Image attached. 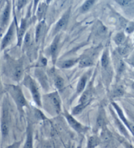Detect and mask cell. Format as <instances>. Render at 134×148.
<instances>
[{
	"label": "cell",
	"instance_id": "6da1fadb",
	"mask_svg": "<svg viewBox=\"0 0 134 148\" xmlns=\"http://www.w3.org/2000/svg\"><path fill=\"white\" fill-rule=\"evenodd\" d=\"M12 95H13V97L16 102L18 108H22L26 106V101L24 97L21 89L19 87H14L13 88V89H12Z\"/></svg>",
	"mask_w": 134,
	"mask_h": 148
},
{
	"label": "cell",
	"instance_id": "7a4b0ae2",
	"mask_svg": "<svg viewBox=\"0 0 134 148\" xmlns=\"http://www.w3.org/2000/svg\"><path fill=\"white\" fill-rule=\"evenodd\" d=\"M26 82L28 83V86L32 94V97H33L34 101L36 102L37 104L39 106H41L40 95H39V90L38 89V87H37L36 83H35V82L32 79H31L29 77L26 79Z\"/></svg>",
	"mask_w": 134,
	"mask_h": 148
},
{
	"label": "cell",
	"instance_id": "3957f363",
	"mask_svg": "<svg viewBox=\"0 0 134 148\" xmlns=\"http://www.w3.org/2000/svg\"><path fill=\"white\" fill-rule=\"evenodd\" d=\"M65 117L66 119L68 120L69 124L70 125L71 127L73 128V129L76 130L77 132H84L86 131L87 130V128L84 127V126L82 125L80 123H79L77 121H76L74 118L72 117L71 115L68 114V113H65Z\"/></svg>",
	"mask_w": 134,
	"mask_h": 148
},
{
	"label": "cell",
	"instance_id": "277c9868",
	"mask_svg": "<svg viewBox=\"0 0 134 148\" xmlns=\"http://www.w3.org/2000/svg\"><path fill=\"white\" fill-rule=\"evenodd\" d=\"M49 98H50V100L53 104V107L55 110L56 113H59L60 112L61 110V106H60V99H59V97L57 92H54L51 94L49 95Z\"/></svg>",
	"mask_w": 134,
	"mask_h": 148
},
{
	"label": "cell",
	"instance_id": "5b68a950",
	"mask_svg": "<svg viewBox=\"0 0 134 148\" xmlns=\"http://www.w3.org/2000/svg\"><path fill=\"white\" fill-rule=\"evenodd\" d=\"M13 32H14V24L13 23L11 24V27H10L8 32H7L6 35L3 39L1 42V49H3L9 43V42L11 41L12 38L13 36Z\"/></svg>",
	"mask_w": 134,
	"mask_h": 148
},
{
	"label": "cell",
	"instance_id": "8992f818",
	"mask_svg": "<svg viewBox=\"0 0 134 148\" xmlns=\"http://www.w3.org/2000/svg\"><path fill=\"white\" fill-rule=\"evenodd\" d=\"M69 18V11L67 12L66 13L64 14V15L62 17V18L59 19V21L57 23L56 27H55V32H57L60 30L61 29H62L64 26H65L67 23H68V21Z\"/></svg>",
	"mask_w": 134,
	"mask_h": 148
},
{
	"label": "cell",
	"instance_id": "52a82bcc",
	"mask_svg": "<svg viewBox=\"0 0 134 148\" xmlns=\"http://www.w3.org/2000/svg\"><path fill=\"white\" fill-rule=\"evenodd\" d=\"M26 28V20L23 19L22 21L21 27H20V28L18 30V45H21L22 39L23 38L24 33H25Z\"/></svg>",
	"mask_w": 134,
	"mask_h": 148
},
{
	"label": "cell",
	"instance_id": "ba28073f",
	"mask_svg": "<svg viewBox=\"0 0 134 148\" xmlns=\"http://www.w3.org/2000/svg\"><path fill=\"white\" fill-rule=\"evenodd\" d=\"M58 40H59V38H58V37H56V38L54 39L53 43H52V45L51 46V53L52 55V58H53L54 61L55 60V59H56L57 51H58Z\"/></svg>",
	"mask_w": 134,
	"mask_h": 148
},
{
	"label": "cell",
	"instance_id": "9c48e42d",
	"mask_svg": "<svg viewBox=\"0 0 134 148\" xmlns=\"http://www.w3.org/2000/svg\"><path fill=\"white\" fill-rule=\"evenodd\" d=\"M9 14H10V5L9 4H8L5 7V9L3 14H2L1 28H3V27L7 24L9 18Z\"/></svg>",
	"mask_w": 134,
	"mask_h": 148
},
{
	"label": "cell",
	"instance_id": "30bf717a",
	"mask_svg": "<svg viewBox=\"0 0 134 148\" xmlns=\"http://www.w3.org/2000/svg\"><path fill=\"white\" fill-rule=\"evenodd\" d=\"M90 100H91V93L90 91L86 90L83 94V95H82L79 102H80V103H82V104L87 106L88 103L90 102Z\"/></svg>",
	"mask_w": 134,
	"mask_h": 148
},
{
	"label": "cell",
	"instance_id": "8fae6325",
	"mask_svg": "<svg viewBox=\"0 0 134 148\" xmlns=\"http://www.w3.org/2000/svg\"><path fill=\"white\" fill-rule=\"evenodd\" d=\"M1 134L3 136H6L9 132V125L5 117H3V119L1 120Z\"/></svg>",
	"mask_w": 134,
	"mask_h": 148
},
{
	"label": "cell",
	"instance_id": "7c38bea8",
	"mask_svg": "<svg viewBox=\"0 0 134 148\" xmlns=\"http://www.w3.org/2000/svg\"><path fill=\"white\" fill-rule=\"evenodd\" d=\"M100 144V140L96 136H91L88 140V148H95L97 145Z\"/></svg>",
	"mask_w": 134,
	"mask_h": 148
},
{
	"label": "cell",
	"instance_id": "4fadbf2b",
	"mask_svg": "<svg viewBox=\"0 0 134 148\" xmlns=\"http://www.w3.org/2000/svg\"><path fill=\"white\" fill-rule=\"evenodd\" d=\"M93 64V61L91 60V58L88 57H85L82 58L79 62V66L81 68H85L88 67V66H91Z\"/></svg>",
	"mask_w": 134,
	"mask_h": 148
},
{
	"label": "cell",
	"instance_id": "5bb4252c",
	"mask_svg": "<svg viewBox=\"0 0 134 148\" xmlns=\"http://www.w3.org/2000/svg\"><path fill=\"white\" fill-rule=\"evenodd\" d=\"M86 81H87V78H86V76H83V77H81V79L79 80L77 85V91L78 93L81 92L82 91L84 90V88L86 86Z\"/></svg>",
	"mask_w": 134,
	"mask_h": 148
},
{
	"label": "cell",
	"instance_id": "9a60e30c",
	"mask_svg": "<svg viewBox=\"0 0 134 148\" xmlns=\"http://www.w3.org/2000/svg\"><path fill=\"white\" fill-rule=\"evenodd\" d=\"M22 72H23V69H22V66L19 65L16 66L13 71V76L15 80L18 81L21 79L22 75Z\"/></svg>",
	"mask_w": 134,
	"mask_h": 148
},
{
	"label": "cell",
	"instance_id": "2e32d148",
	"mask_svg": "<svg viewBox=\"0 0 134 148\" xmlns=\"http://www.w3.org/2000/svg\"><path fill=\"white\" fill-rule=\"evenodd\" d=\"M95 1L96 0H87V1L83 5V6L81 7L82 12L87 11L92 6V5L94 4V2H95Z\"/></svg>",
	"mask_w": 134,
	"mask_h": 148
},
{
	"label": "cell",
	"instance_id": "e0dca14e",
	"mask_svg": "<svg viewBox=\"0 0 134 148\" xmlns=\"http://www.w3.org/2000/svg\"><path fill=\"white\" fill-rule=\"evenodd\" d=\"M97 127L98 129L103 127L104 125H105V117H104V115L103 113L100 112V115H99L98 119H97Z\"/></svg>",
	"mask_w": 134,
	"mask_h": 148
},
{
	"label": "cell",
	"instance_id": "ac0fdd59",
	"mask_svg": "<svg viewBox=\"0 0 134 148\" xmlns=\"http://www.w3.org/2000/svg\"><path fill=\"white\" fill-rule=\"evenodd\" d=\"M114 39H115V42L117 44V45H121V44L124 41V39H125L124 34V33L122 32L118 33L116 34Z\"/></svg>",
	"mask_w": 134,
	"mask_h": 148
},
{
	"label": "cell",
	"instance_id": "d6986e66",
	"mask_svg": "<svg viewBox=\"0 0 134 148\" xmlns=\"http://www.w3.org/2000/svg\"><path fill=\"white\" fill-rule=\"evenodd\" d=\"M111 132H109L107 129H104L103 131L102 132V133H101V139L104 142H107L111 139Z\"/></svg>",
	"mask_w": 134,
	"mask_h": 148
},
{
	"label": "cell",
	"instance_id": "ffe728a7",
	"mask_svg": "<svg viewBox=\"0 0 134 148\" xmlns=\"http://www.w3.org/2000/svg\"><path fill=\"white\" fill-rule=\"evenodd\" d=\"M54 84H55L56 87L58 89H61V88H63L64 85V79L61 77H59V76H57L55 80H54Z\"/></svg>",
	"mask_w": 134,
	"mask_h": 148
},
{
	"label": "cell",
	"instance_id": "44dd1931",
	"mask_svg": "<svg viewBox=\"0 0 134 148\" xmlns=\"http://www.w3.org/2000/svg\"><path fill=\"white\" fill-rule=\"evenodd\" d=\"M109 64V56L107 51L104 52L101 57V65L103 68H107Z\"/></svg>",
	"mask_w": 134,
	"mask_h": 148
},
{
	"label": "cell",
	"instance_id": "7402d4cb",
	"mask_svg": "<svg viewBox=\"0 0 134 148\" xmlns=\"http://www.w3.org/2000/svg\"><path fill=\"white\" fill-rule=\"evenodd\" d=\"M77 62L76 60H69L63 62L60 64V66L62 68H68L73 66Z\"/></svg>",
	"mask_w": 134,
	"mask_h": 148
},
{
	"label": "cell",
	"instance_id": "603a6c76",
	"mask_svg": "<svg viewBox=\"0 0 134 148\" xmlns=\"http://www.w3.org/2000/svg\"><path fill=\"white\" fill-rule=\"evenodd\" d=\"M124 90L123 87H122V86L121 87H118L113 91V97H121V96H122L124 95Z\"/></svg>",
	"mask_w": 134,
	"mask_h": 148
},
{
	"label": "cell",
	"instance_id": "cb8c5ba5",
	"mask_svg": "<svg viewBox=\"0 0 134 148\" xmlns=\"http://www.w3.org/2000/svg\"><path fill=\"white\" fill-rule=\"evenodd\" d=\"M45 7H46L45 5L43 3L39 5L38 9V12H37V14H38V17L39 20H41L42 16H43L44 12V9H45Z\"/></svg>",
	"mask_w": 134,
	"mask_h": 148
},
{
	"label": "cell",
	"instance_id": "d4e9b609",
	"mask_svg": "<svg viewBox=\"0 0 134 148\" xmlns=\"http://www.w3.org/2000/svg\"><path fill=\"white\" fill-rule=\"evenodd\" d=\"M24 148H33V143H32V136L30 132H28L27 140L26 142Z\"/></svg>",
	"mask_w": 134,
	"mask_h": 148
},
{
	"label": "cell",
	"instance_id": "484cf974",
	"mask_svg": "<svg viewBox=\"0 0 134 148\" xmlns=\"http://www.w3.org/2000/svg\"><path fill=\"white\" fill-rule=\"evenodd\" d=\"M86 106L84 105V104H82V103H80V104L74 108L73 110V115H77L79 113H81L83 112V110L85 108V107Z\"/></svg>",
	"mask_w": 134,
	"mask_h": 148
},
{
	"label": "cell",
	"instance_id": "4316f807",
	"mask_svg": "<svg viewBox=\"0 0 134 148\" xmlns=\"http://www.w3.org/2000/svg\"><path fill=\"white\" fill-rule=\"evenodd\" d=\"M129 49L128 47H120L118 49V52L122 56H125L128 54Z\"/></svg>",
	"mask_w": 134,
	"mask_h": 148
},
{
	"label": "cell",
	"instance_id": "83f0119b",
	"mask_svg": "<svg viewBox=\"0 0 134 148\" xmlns=\"http://www.w3.org/2000/svg\"><path fill=\"white\" fill-rule=\"evenodd\" d=\"M41 29H42V24H39L38 26L37 27L36 32V41H38L39 37H40Z\"/></svg>",
	"mask_w": 134,
	"mask_h": 148
},
{
	"label": "cell",
	"instance_id": "f1b7e54d",
	"mask_svg": "<svg viewBox=\"0 0 134 148\" xmlns=\"http://www.w3.org/2000/svg\"><path fill=\"white\" fill-rule=\"evenodd\" d=\"M28 1V0H19L18 3V9L20 10L21 8H22L27 3Z\"/></svg>",
	"mask_w": 134,
	"mask_h": 148
},
{
	"label": "cell",
	"instance_id": "f546056e",
	"mask_svg": "<svg viewBox=\"0 0 134 148\" xmlns=\"http://www.w3.org/2000/svg\"><path fill=\"white\" fill-rule=\"evenodd\" d=\"M133 31H134V22L131 23L130 25L127 27V28H126V32H127L128 33H131L133 32Z\"/></svg>",
	"mask_w": 134,
	"mask_h": 148
},
{
	"label": "cell",
	"instance_id": "4dcf8cb0",
	"mask_svg": "<svg viewBox=\"0 0 134 148\" xmlns=\"http://www.w3.org/2000/svg\"><path fill=\"white\" fill-rule=\"evenodd\" d=\"M118 3L121 5L123 6H126L130 3V0H118Z\"/></svg>",
	"mask_w": 134,
	"mask_h": 148
},
{
	"label": "cell",
	"instance_id": "1f68e13d",
	"mask_svg": "<svg viewBox=\"0 0 134 148\" xmlns=\"http://www.w3.org/2000/svg\"><path fill=\"white\" fill-rule=\"evenodd\" d=\"M29 41H30V36H29V34H26L25 39H24V43H25V44H28Z\"/></svg>",
	"mask_w": 134,
	"mask_h": 148
},
{
	"label": "cell",
	"instance_id": "d6a6232c",
	"mask_svg": "<svg viewBox=\"0 0 134 148\" xmlns=\"http://www.w3.org/2000/svg\"><path fill=\"white\" fill-rule=\"evenodd\" d=\"M130 130L134 135V124H133V123H130Z\"/></svg>",
	"mask_w": 134,
	"mask_h": 148
},
{
	"label": "cell",
	"instance_id": "836d02e7",
	"mask_svg": "<svg viewBox=\"0 0 134 148\" xmlns=\"http://www.w3.org/2000/svg\"><path fill=\"white\" fill-rule=\"evenodd\" d=\"M43 148H53V146H52L50 143H46V144H44Z\"/></svg>",
	"mask_w": 134,
	"mask_h": 148
},
{
	"label": "cell",
	"instance_id": "e575fe53",
	"mask_svg": "<svg viewBox=\"0 0 134 148\" xmlns=\"http://www.w3.org/2000/svg\"><path fill=\"white\" fill-rule=\"evenodd\" d=\"M39 0H34V11H36L37 4H38Z\"/></svg>",
	"mask_w": 134,
	"mask_h": 148
},
{
	"label": "cell",
	"instance_id": "d590c367",
	"mask_svg": "<svg viewBox=\"0 0 134 148\" xmlns=\"http://www.w3.org/2000/svg\"><path fill=\"white\" fill-rule=\"evenodd\" d=\"M130 63L131 64V65H132L133 67H134V58H131L130 59Z\"/></svg>",
	"mask_w": 134,
	"mask_h": 148
},
{
	"label": "cell",
	"instance_id": "8d00e7d4",
	"mask_svg": "<svg viewBox=\"0 0 134 148\" xmlns=\"http://www.w3.org/2000/svg\"><path fill=\"white\" fill-rule=\"evenodd\" d=\"M51 0H46V3H49L51 2Z\"/></svg>",
	"mask_w": 134,
	"mask_h": 148
},
{
	"label": "cell",
	"instance_id": "74e56055",
	"mask_svg": "<svg viewBox=\"0 0 134 148\" xmlns=\"http://www.w3.org/2000/svg\"><path fill=\"white\" fill-rule=\"evenodd\" d=\"M69 148H74V146L73 145H70V146L69 147Z\"/></svg>",
	"mask_w": 134,
	"mask_h": 148
},
{
	"label": "cell",
	"instance_id": "f35d334b",
	"mask_svg": "<svg viewBox=\"0 0 134 148\" xmlns=\"http://www.w3.org/2000/svg\"><path fill=\"white\" fill-rule=\"evenodd\" d=\"M132 88H133V90H134V83L132 84Z\"/></svg>",
	"mask_w": 134,
	"mask_h": 148
},
{
	"label": "cell",
	"instance_id": "ab89813d",
	"mask_svg": "<svg viewBox=\"0 0 134 148\" xmlns=\"http://www.w3.org/2000/svg\"><path fill=\"white\" fill-rule=\"evenodd\" d=\"M7 148H13V147H12L11 146H9V147H7Z\"/></svg>",
	"mask_w": 134,
	"mask_h": 148
}]
</instances>
